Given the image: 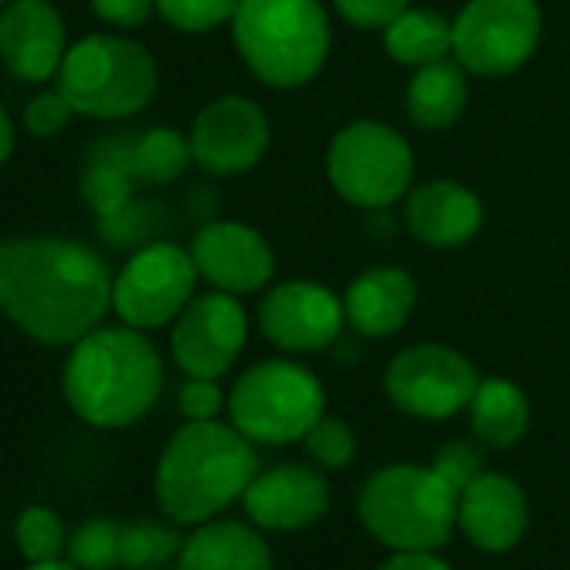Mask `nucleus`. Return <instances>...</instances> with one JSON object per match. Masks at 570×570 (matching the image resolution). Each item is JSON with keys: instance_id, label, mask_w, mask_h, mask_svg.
Masks as SVG:
<instances>
[{"instance_id": "4c0bfd02", "label": "nucleus", "mask_w": 570, "mask_h": 570, "mask_svg": "<svg viewBox=\"0 0 570 570\" xmlns=\"http://www.w3.org/2000/svg\"><path fill=\"white\" fill-rule=\"evenodd\" d=\"M14 121H11V115H8V108L0 105V168H4L8 161H11V155H14Z\"/></svg>"}, {"instance_id": "58836bf2", "label": "nucleus", "mask_w": 570, "mask_h": 570, "mask_svg": "<svg viewBox=\"0 0 570 570\" xmlns=\"http://www.w3.org/2000/svg\"><path fill=\"white\" fill-rule=\"evenodd\" d=\"M28 570H81V567H75L71 560H45V563H31Z\"/></svg>"}, {"instance_id": "7ed1b4c3", "label": "nucleus", "mask_w": 570, "mask_h": 570, "mask_svg": "<svg viewBox=\"0 0 570 570\" xmlns=\"http://www.w3.org/2000/svg\"><path fill=\"white\" fill-rule=\"evenodd\" d=\"M161 356L135 326H98L71 346L61 393L78 420L98 430H125L158 403Z\"/></svg>"}, {"instance_id": "dca6fc26", "label": "nucleus", "mask_w": 570, "mask_h": 570, "mask_svg": "<svg viewBox=\"0 0 570 570\" xmlns=\"http://www.w3.org/2000/svg\"><path fill=\"white\" fill-rule=\"evenodd\" d=\"M191 262L198 268V278H205L212 289L248 296L258 293L275 275V255L272 245L242 222H205L191 238Z\"/></svg>"}, {"instance_id": "412c9836", "label": "nucleus", "mask_w": 570, "mask_h": 570, "mask_svg": "<svg viewBox=\"0 0 570 570\" xmlns=\"http://www.w3.org/2000/svg\"><path fill=\"white\" fill-rule=\"evenodd\" d=\"M178 570H275L265 530L252 520L198 523L178 553Z\"/></svg>"}, {"instance_id": "c756f323", "label": "nucleus", "mask_w": 570, "mask_h": 570, "mask_svg": "<svg viewBox=\"0 0 570 570\" xmlns=\"http://www.w3.org/2000/svg\"><path fill=\"white\" fill-rule=\"evenodd\" d=\"M306 453L313 456V463L326 473H340V470H346L353 460H356V453H360V440H356V433H353V426L350 423H343L340 416H320L316 420V426L306 433Z\"/></svg>"}, {"instance_id": "c9c22d12", "label": "nucleus", "mask_w": 570, "mask_h": 570, "mask_svg": "<svg viewBox=\"0 0 570 570\" xmlns=\"http://www.w3.org/2000/svg\"><path fill=\"white\" fill-rule=\"evenodd\" d=\"M88 4L111 28H141L155 14V0H88Z\"/></svg>"}, {"instance_id": "f8f14e48", "label": "nucleus", "mask_w": 570, "mask_h": 570, "mask_svg": "<svg viewBox=\"0 0 570 570\" xmlns=\"http://www.w3.org/2000/svg\"><path fill=\"white\" fill-rule=\"evenodd\" d=\"M248 316L232 293L195 296L171 323V360L185 376L222 380L242 356Z\"/></svg>"}, {"instance_id": "7c9ffc66", "label": "nucleus", "mask_w": 570, "mask_h": 570, "mask_svg": "<svg viewBox=\"0 0 570 570\" xmlns=\"http://www.w3.org/2000/svg\"><path fill=\"white\" fill-rule=\"evenodd\" d=\"M238 0H155V11L181 35H208L232 24Z\"/></svg>"}, {"instance_id": "ea45409f", "label": "nucleus", "mask_w": 570, "mask_h": 570, "mask_svg": "<svg viewBox=\"0 0 570 570\" xmlns=\"http://www.w3.org/2000/svg\"><path fill=\"white\" fill-rule=\"evenodd\" d=\"M4 4H8V0H0V8H4Z\"/></svg>"}, {"instance_id": "0eeeda50", "label": "nucleus", "mask_w": 570, "mask_h": 570, "mask_svg": "<svg viewBox=\"0 0 570 570\" xmlns=\"http://www.w3.org/2000/svg\"><path fill=\"white\" fill-rule=\"evenodd\" d=\"M326 413V390L313 370L293 360L248 366L228 393V420L262 446L299 443Z\"/></svg>"}, {"instance_id": "aec40b11", "label": "nucleus", "mask_w": 570, "mask_h": 570, "mask_svg": "<svg viewBox=\"0 0 570 570\" xmlns=\"http://www.w3.org/2000/svg\"><path fill=\"white\" fill-rule=\"evenodd\" d=\"M406 228L430 248H460L483 225L480 198L460 181H426L410 188L403 208Z\"/></svg>"}, {"instance_id": "f03ea898", "label": "nucleus", "mask_w": 570, "mask_h": 570, "mask_svg": "<svg viewBox=\"0 0 570 570\" xmlns=\"http://www.w3.org/2000/svg\"><path fill=\"white\" fill-rule=\"evenodd\" d=\"M258 470L255 443L232 423L188 420L158 456L155 500L171 523L198 527L242 500Z\"/></svg>"}, {"instance_id": "bb28decb", "label": "nucleus", "mask_w": 570, "mask_h": 570, "mask_svg": "<svg viewBox=\"0 0 570 570\" xmlns=\"http://www.w3.org/2000/svg\"><path fill=\"white\" fill-rule=\"evenodd\" d=\"M185 537L178 523L168 517H138L121 523V567L128 570H161L165 563L178 560Z\"/></svg>"}, {"instance_id": "473e14b6", "label": "nucleus", "mask_w": 570, "mask_h": 570, "mask_svg": "<svg viewBox=\"0 0 570 570\" xmlns=\"http://www.w3.org/2000/svg\"><path fill=\"white\" fill-rule=\"evenodd\" d=\"M75 118V108L71 101L61 95V88H48L41 95H35L24 108V128L35 135V138H55L61 135Z\"/></svg>"}, {"instance_id": "72a5a7b5", "label": "nucleus", "mask_w": 570, "mask_h": 570, "mask_svg": "<svg viewBox=\"0 0 570 570\" xmlns=\"http://www.w3.org/2000/svg\"><path fill=\"white\" fill-rule=\"evenodd\" d=\"M343 21L363 31H386L403 11H410L413 0H333Z\"/></svg>"}, {"instance_id": "5701e85b", "label": "nucleus", "mask_w": 570, "mask_h": 570, "mask_svg": "<svg viewBox=\"0 0 570 570\" xmlns=\"http://www.w3.org/2000/svg\"><path fill=\"white\" fill-rule=\"evenodd\" d=\"M135 171H131V135H105L88 148L81 191L98 218L121 215L135 205Z\"/></svg>"}, {"instance_id": "2f4dec72", "label": "nucleus", "mask_w": 570, "mask_h": 570, "mask_svg": "<svg viewBox=\"0 0 570 570\" xmlns=\"http://www.w3.org/2000/svg\"><path fill=\"white\" fill-rule=\"evenodd\" d=\"M483 443H476V440H446L436 453H433V460H430V466L456 490V493H463L483 470H487V463H483Z\"/></svg>"}, {"instance_id": "4468645a", "label": "nucleus", "mask_w": 570, "mask_h": 570, "mask_svg": "<svg viewBox=\"0 0 570 570\" xmlns=\"http://www.w3.org/2000/svg\"><path fill=\"white\" fill-rule=\"evenodd\" d=\"M188 141L195 165L208 175H242L268 151V118L255 101L225 95L198 111Z\"/></svg>"}, {"instance_id": "6ab92c4d", "label": "nucleus", "mask_w": 570, "mask_h": 570, "mask_svg": "<svg viewBox=\"0 0 570 570\" xmlns=\"http://www.w3.org/2000/svg\"><path fill=\"white\" fill-rule=\"evenodd\" d=\"M416 278L400 265H373L360 272L343 296L346 323L366 340L400 333L416 309Z\"/></svg>"}, {"instance_id": "2eb2a0df", "label": "nucleus", "mask_w": 570, "mask_h": 570, "mask_svg": "<svg viewBox=\"0 0 570 570\" xmlns=\"http://www.w3.org/2000/svg\"><path fill=\"white\" fill-rule=\"evenodd\" d=\"M330 503L333 490L323 470L309 463H275L258 470L242 497L245 517L265 533L309 530L330 513Z\"/></svg>"}, {"instance_id": "39448f33", "label": "nucleus", "mask_w": 570, "mask_h": 570, "mask_svg": "<svg viewBox=\"0 0 570 570\" xmlns=\"http://www.w3.org/2000/svg\"><path fill=\"white\" fill-rule=\"evenodd\" d=\"M460 493L420 463H390L366 476L356 497L360 523L390 550H440L453 540Z\"/></svg>"}, {"instance_id": "a211bd4d", "label": "nucleus", "mask_w": 570, "mask_h": 570, "mask_svg": "<svg viewBox=\"0 0 570 570\" xmlns=\"http://www.w3.org/2000/svg\"><path fill=\"white\" fill-rule=\"evenodd\" d=\"M460 533L483 553L513 550L530 527V503L523 487L497 470H483L456 503Z\"/></svg>"}, {"instance_id": "f3484780", "label": "nucleus", "mask_w": 570, "mask_h": 570, "mask_svg": "<svg viewBox=\"0 0 570 570\" xmlns=\"http://www.w3.org/2000/svg\"><path fill=\"white\" fill-rule=\"evenodd\" d=\"M68 55V28L51 0H8L0 8V61L24 85L58 78Z\"/></svg>"}, {"instance_id": "c85d7f7f", "label": "nucleus", "mask_w": 570, "mask_h": 570, "mask_svg": "<svg viewBox=\"0 0 570 570\" xmlns=\"http://www.w3.org/2000/svg\"><path fill=\"white\" fill-rule=\"evenodd\" d=\"M14 540L31 563L61 560V553H68L65 520L51 507H41V503L21 510L18 523H14Z\"/></svg>"}, {"instance_id": "b1692460", "label": "nucleus", "mask_w": 570, "mask_h": 570, "mask_svg": "<svg viewBox=\"0 0 570 570\" xmlns=\"http://www.w3.org/2000/svg\"><path fill=\"white\" fill-rule=\"evenodd\" d=\"M466 108V68L460 61H433L416 68L406 88V115L423 131L450 128Z\"/></svg>"}, {"instance_id": "20e7f679", "label": "nucleus", "mask_w": 570, "mask_h": 570, "mask_svg": "<svg viewBox=\"0 0 570 570\" xmlns=\"http://www.w3.org/2000/svg\"><path fill=\"white\" fill-rule=\"evenodd\" d=\"M232 38L248 71L278 91L309 85L333 45L320 0H238Z\"/></svg>"}, {"instance_id": "423d86ee", "label": "nucleus", "mask_w": 570, "mask_h": 570, "mask_svg": "<svg viewBox=\"0 0 570 570\" xmlns=\"http://www.w3.org/2000/svg\"><path fill=\"white\" fill-rule=\"evenodd\" d=\"M75 115L121 121L145 111L158 91V68L148 48L121 35H88L68 48L55 78Z\"/></svg>"}, {"instance_id": "ddd939ff", "label": "nucleus", "mask_w": 570, "mask_h": 570, "mask_svg": "<svg viewBox=\"0 0 570 570\" xmlns=\"http://www.w3.org/2000/svg\"><path fill=\"white\" fill-rule=\"evenodd\" d=\"M346 323L343 299L320 282H282L258 306L262 336L282 353H323Z\"/></svg>"}, {"instance_id": "e433bc0d", "label": "nucleus", "mask_w": 570, "mask_h": 570, "mask_svg": "<svg viewBox=\"0 0 570 570\" xmlns=\"http://www.w3.org/2000/svg\"><path fill=\"white\" fill-rule=\"evenodd\" d=\"M376 570H453L436 550H393Z\"/></svg>"}, {"instance_id": "6e6552de", "label": "nucleus", "mask_w": 570, "mask_h": 570, "mask_svg": "<svg viewBox=\"0 0 570 570\" xmlns=\"http://www.w3.org/2000/svg\"><path fill=\"white\" fill-rule=\"evenodd\" d=\"M326 171L346 202L386 208L413 185V148L383 121H353L333 138Z\"/></svg>"}, {"instance_id": "cd10ccee", "label": "nucleus", "mask_w": 570, "mask_h": 570, "mask_svg": "<svg viewBox=\"0 0 570 570\" xmlns=\"http://www.w3.org/2000/svg\"><path fill=\"white\" fill-rule=\"evenodd\" d=\"M68 560L81 570L121 567V520L88 517L68 537Z\"/></svg>"}, {"instance_id": "a878e982", "label": "nucleus", "mask_w": 570, "mask_h": 570, "mask_svg": "<svg viewBox=\"0 0 570 570\" xmlns=\"http://www.w3.org/2000/svg\"><path fill=\"white\" fill-rule=\"evenodd\" d=\"M191 161V141L175 128H148L131 135V171L138 185H171Z\"/></svg>"}, {"instance_id": "9d476101", "label": "nucleus", "mask_w": 570, "mask_h": 570, "mask_svg": "<svg viewBox=\"0 0 570 570\" xmlns=\"http://www.w3.org/2000/svg\"><path fill=\"white\" fill-rule=\"evenodd\" d=\"M537 0H470L453 21V58L480 78H507L540 45Z\"/></svg>"}, {"instance_id": "393cba45", "label": "nucleus", "mask_w": 570, "mask_h": 570, "mask_svg": "<svg viewBox=\"0 0 570 570\" xmlns=\"http://www.w3.org/2000/svg\"><path fill=\"white\" fill-rule=\"evenodd\" d=\"M383 41L393 61L406 68H423L453 58V21L426 8H410L383 31Z\"/></svg>"}, {"instance_id": "f257e3e1", "label": "nucleus", "mask_w": 570, "mask_h": 570, "mask_svg": "<svg viewBox=\"0 0 570 570\" xmlns=\"http://www.w3.org/2000/svg\"><path fill=\"white\" fill-rule=\"evenodd\" d=\"M115 275L81 238H0V316L41 346H75L111 313Z\"/></svg>"}, {"instance_id": "1a4fd4ad", "label": "nucleus", "mask_w": 570, "mask_h": 570, "mask_svg": "<svg viewBox=\"0 0 570 570\" xmlns=\"http://www.w3.org/2000/svg\"><path fill=\"white\" fill-rule=\"evenodd\" d=\"M195 282L198 268L188 248L175 242H148L115 275L111 309L125 326L151 333L181 316L195 299Z\"/></svg>"}, {"instance_id": "9b49d317", "label": "nucleus", "mask_w": 570, "mask_h": 570, "mask_svg": "<svg viewBox=\"0 0 570 570\" xmlns=\"http://www.w3.org/2000/svg\"><path fill=\"white\" fill-rule=\"evenodd\" d=\"M383 383L400 413L440 423L470 406L480 376L463 353L440 343H416L390 360Z\"/></svg>"}, {"instance_id": "4be33fe9", "label": "nucleus", "mask_w": 570, "mask_h": 570, "mask_svg": "<svg viewBox=\"0 0 570 570\" xmlns=\"http://www.w3.org/2000/svg\"><path fill=\"white\" fill-rule=\"evenodd\" d=\"M466 410H470L473 440L483 443L487 450H497V453L513 450L530 430L527 393L513 380H503V376L480 380Z\"/></svg>"}, {"instance_id": "f704fd0d", "label": "nucleus", "mask_w": 570, "mask_h": 570, "mask_svg": "<svg viewBox=\"0 0 570 570\" xmlns=\"http://www.w3.org/2000/svg\"><path fill=\"white\" fill-rule=\"evenodd\" d=\"M178 410L185 420H218V413L228 410V396L222 393L218 380L188 376L178 390Z\"/></svg>"}]
</instances>
